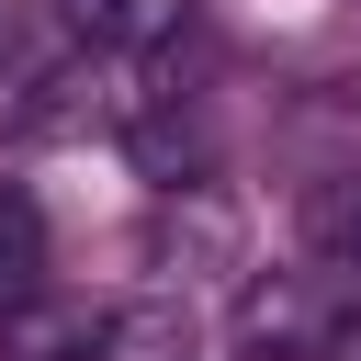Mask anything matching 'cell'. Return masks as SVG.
I'll use <instances>...</instances> for the list:
<instances>
[{
  "mask_svg": "<svg viewBox=\"0 0 361 361\" xmlns=\"http://www.w3.org/2000/svg\"><path fill=\"white\" fill-rule=\"evenodd\" d=\"M237 350L248 361H338V350H361V271H327V259L259 271L237 293Z\"/></svg>",
  "mask_w": 361,
  "mask_h": 361,
  "instance_id": "1",
  "label": "cell"
},
{
  "mask_svg": "<svg viewBox=\"0 0 361 361\" xmlns=\"http://www.w3.org/2000/svg\"><path fill=\"white\" fill-rule=\"evenodd\" d=\"M90 124V68L68 45H11L0 56V147L23 135H79Z\"/></svg>",
  "mask_w": 361,
  "mask_h": 361,
  "instance_id": "2",
  "label": "cell"
},
{
  "mask_svg": "<svg viewBox=\"0 0 361 361\" xmlns=\"http://www.w3.org/2000/svg\"><path fill=\"white\" fill-rule=\"evenodd\" d=\"M113 350H124V316L79 293H34L0 316V361H113Z\"/></svg>",
  "mask_w": 361,
  "mask_h": 361,
  "instance_id": "3",
  "label": "cell"
},
{
  "mask_svg": "<svg viewBox=\"0 0 361 361\" xmlns=\"http://www.w3.org/2000/svg\"><path fill=\"white\" fill-rule=\"evenodd\" d=\"M68 34L102 45V56H135V45H169L180 34V0H68Z\"/></svg>",
  "mask_w": 361,
  "mask_h": 361,
  "instance_id": "4",
  "label": "cell"
},
{
  "mask_svg": "<svg viewBox=\"0 0 361 361\" xmlns=\"http://www.w3.org/2000/svg\"><path fill=\"white\" fill-rule=\"evenodd\" d=\"M34 282H45V214L23 180H0V316L34 305Z\"/></svg>",
  "mask_w": 361,
  "mask_h": 361,
  "instance_id": "5",
  "label": "cell"
},
{
  "mask_svg": "<svg viewBox=\"0 0 361 361\" xmlns=\"http://www.w3.org/2000/svg\"><path fill=\"white\" fill-rule=\"evenodd\" d=\"M305 248L327 271H361V169H338V180L305 192Z\"/></svg>",
  "mask_w": 361,
  "mask_h": 361,
  "instance_id": "6",
  "label": "cell"
}]
</instances>
